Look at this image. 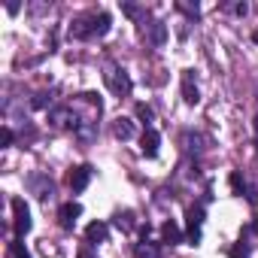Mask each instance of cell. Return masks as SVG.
I'll use <instances>...</instances> for the list:
<instances>
[{
	"mask_svg": "<svg viewBox=\"0 0 258 258\" xmlns=\"http://www.w3.org/2000/svg\"><path fill=\"white\" fill-rule=\"evenodd\" d=\"M109 13H88V16H79L73 19L70 25V37L73 40H91V37H106L109 34Z\"/></svg>",
	"mask_w": 258,
	"mask_h": 258,
	"instance_id": "cell-1",
	"label": "cell"
},
{
	"mask_svg": "<svg viewBox=\"0 0 258 258\" xmlns=\"http://www.w3.org/2000/svg\"><path fill=\"white\" fill-rule=\"evenodd\" d=\"M103 82H106V88H109L115 97H127V94H131V88H134V82H131V76H127V70H121V67H115V64H106Z\"/></svg>",
	"mask_w": 258,
	"mask_h": 258,
	"instance_id": "cell-2",
	"label": "cell"
},
{
	"mask_svg": "<svg viewBox=\"0 0 258 258\" xmlns=\"http://www.w3.org/2000/svg\"><path fill=\"white\" fill-rule=\"evenodd\" d=\"M204 216H207L204 204H191V207H188V213H185V237H188V243H191V246H198V243H201Z\"/></svg>",
	"mask_w": 258,
	"mask_h": 258,
	"instance_id": "cell-3",
	"label": "cell"
},
{
	"mask_svg": "<svg viewBox=\"0 0 258 258\" xmlns=\"http://www.w3.org/2000/svg\"><path fill=\"white\" fill-rule=\"evenodd\" d=\"M31 210L25 204V198H13V228H16V237L22 240L28 231H31Z\"/></svg>",
	"mask_w": 258,
	"mask_h": 258,
	"instance_id": "cell-4",
	"label": "cell"
},
{
	"mask_svg": "<svg viewBox=\"0 0 258 258\" xmlns=\"http://www.w3.org/2000/svg\"><path fill=\"white\" fill-rule=\"evenodd\" d=\"M49 121H52L55 127H73V131H76L79 115H76L73 106H55V109H49Z\"/></svg>",
	"mask_w": 258,
	"mask_h": 258,
	"instance_id": "cell-5",
	"label": "cell"
},
{
	"mask_svg": "<svg viewBox=\"0 0 258 258\" xmlns=\"http://www.w3.org/2000/svg\"><path fill=\"white\" fill-rule=\"evenodd\" d=\"M91 173H94V170H91L88 164L73 167V170H70V179H67V182H70V191H73V195L85 191V188H88V182H91Z\"/></svg>",
	"mask_w": 258,
	"mask_h": 258,
	"instance_id": "cell-6",
	"label": "cell"
},
{
	"mask_svg": "<svg viewBox=\"0 0 258 258\" xmlns=\"http://www.w3.org/2000/svg\"><path fill=\"white\" fill-rule=\"evenodd\" d=\"M28 185L34 188V195H37L40 201H49V198L55 195V182H52L46 173H34V176L28 179Z\"/></svg>",
	"mask_w": 258,
	"mask_h": 258,
	"instance_id": "cell-7",
	"label": "cell"
},
{
	"mask_svg": "<svg viewBox=\"0 0 258 258\" xmlns=\"http://www.w3.org/2000/svg\"><path fill=\"white\" fill-rule=\"evenodd\" d=\"M158 146H161V134L155 127H143V137H140V152L146 158H155L158 155Z\"/></svg>",
	"mask_w": 258,
	"mask_h": 258,
	"instance_id": "cell-8",
	"label": "cell"
},
{
	"mask_svg": "<svg viewBox=\"0 0 258 258\" xmlns=\"http://www.w3.org/2000/svg\"><path fill=\"white\" fill-rule=\"evenodd\" d=\"M79 216H82V204H76V201H67V204L58 210V219H61V228H64V231H73V225H76Z\"/></svg>",
	"mask_w": 258,
	"mask_h": 258,
	"instance_id": "cell-9",
	"label": "cell"
},
{
	"mask_svg": "<svg viewBox=\"0 0 258 258\" xmlns=\"http://www.w3.org/2000/svg\"><path fill=\"white\" fill-rule=\"evenodd\" d=\"M182 100L188 106L201 103V91H198V82H195V73L191 70H182Z\"/></svg>",
	"mask_w": 258,
	"mask_h": 258,
	"instance_id": "cell-10",
	"label": "cell"
},
{
	"mask_svg": "<svg viewBox=\"0 0 258 258\" xmlns=\"http://www.w3.org/2000/svg\"><path fill=\"white\" fill-rule=\"evenodd\" d=\"M143 37H146L152 46H164V43H167V25H164V22L143 25Z\"/></svg>",
	"mask_w": 258,
	"mask_h": 258,
	"instance_id": "cell-11",
	"label": "cell"
},
{
	"mask_svg": "<svg viewBox=\"0 0 258 258\" xmlns=\"http://www.w3.org/2000/svg\"><path fill=\"white\" fill-rule=\"evenodd\" d=\"M161 243H170V246H176V243H182V231H179V225L176 222H164L161 225Z\"/></svg>",
	"mask_w": 258,
	"mask_h": 258,
	"instance_id": "cell-12",
	"label": "cell"
},
{
	"mask_svg": "<svg viewBox=\"0 0 258 258\" xmlns=\"http://www.w3.org/2000/svg\"><path fill=\"white\" fill-rule=\"evenodd\" d=\"M106 234H109L106 222H91V225L85 228V240H88V243H103V240H106Z\"/></svg>",
	"mask_w": 258,
	"mask_h": 258,
	"instance_id": "cell-13",
	"label": "cell"
},
{
	"mask_svg": "<svg viewBox=\"0 0 258 258\" xmlns=\"http://www.w3.org/2000/svg\"><path fill=\"white\" fill-rule=\"evenodd\" d=\"M112 134H115L118 140H131V137H134V121H131V118H115Z\"/></svg>",
	"mask_w": 258,
	"mask_h": 258,
	"instance_id": "cell-14",
	"label": "cell"
},
{
	"mask_svg": "<svg viewBox=\"0 0 258 258\" xmlns=\"http://www.w3.org/2000/svg\"><path fill=\"white\" fill-rule=\"evenodd\" d=\"M134 258H158V243H149V240L137 243L134 246Z\"/></svg>",
	"mask_w": 258,
	"mask_h": 258,
	"instance_id": "cell-15",
	"label": "cell"
},
{
	"mask_svg": "<svg viewBox=\"0 0 258 258\" xmlns=\"http://www.w3.org/2000/svg\"><path fill=\"white\" fill-rule=\"evenodd\" d=\"M134 115L143 121V127H152V121H155V112H152L149 103H137V106H134Z\"/></svg>",
	"mask_w": 258,
	"mask_h": 258,
	"instance_id": "cell-16",
	"label": "cell"
},
{
	"mask_svg": "<svg viewBox=\"0 0 258 258\" xmlns=\"http://www.w3.org/2000/svg\"><path fill=\"white\" fill-rule=\"evenodd\" d=\"M7 258H31V252H28V246L16 237V240H10V246H7Z\"/></svg>",
	"mask_w": 258,
	"mask_h": 258,
	"instance_id": "cell-17",
	"label": "cell"
},
{
	"mask_svg": "<svg viewBox=\"0 0 258 258\" xmlns=\"http://www.w3.org/2000/svg\"><path fill=\"white\" fill-rule=\"evenodd\" d=\"M115 225H118V228H121L124 234H127V231H134V225H137V222H134V213H131V210L118 213V216H115Z\"/></svg>",
	"mask_w": 258,
	"mask_h": 258,
	"instance_id": "cell-18",
	"label": "cell"
},
{
	"mask_svg": "<svg viewBox=\"0 0 258 258\" xmlns=\"http://www.w3.org/2000/svg\"><path fill=\"white\" fill-rule=\"evenodd\" d=\"M228 255H231V258H252V249H249V243L240 240V243H234V246L228 249Z\"/></svg>",
	"mask_w": 258,
	"mask_h": 258,
	"instance_id": "cell-19",
	"label": "cell"
},
{
	"mask_svg": "<svg viewBox=\"0 0 258 258\" xmlns=\"http://www.w3.org/2000/svg\"><path fill=\"white\" fill-rule=\"evenodd\" d=\"M176 10H179V13H185L188 19H198V16H201V7H198V4H182V0H179Z\"/></svg>",
	"mask_w": 258,
	"mask_h": 258,
	"instance_id": "cell-20",
	"label": "cell"
},
{
	"mask_svg": "<svg viewBox=\"0 0 258 258\" xmlns=\"http://www.w3.org/2000/svg\"><path fill=\"white\" fill-rule=\"evenodd\" d=\"M13 140H16V134H13V127L10 124H4V127H0V146H13Z\"/></svg>",
	"mask_w": 258,
	"mask_h": 258,
	"instance_id": "cell-21",
	"label": "cell"
},
{
	"mask_svg": "<svg viewBox=\"0 0 258 258\" xmlns=\"http://www.w3.org/2000/svg\"><path fill=\"white\" fill-rule=\"evenodd\" d=\"M121 13L131 16V19H146V13H143L140 7H134V4H121Z\"/></svg>",
	"mask_w": 258,
	"mask_h": 258,
	"instance_id": "cell-22",
	"label": "cell"
},
{
	"mask_svg": "<svg viewBox=\"0 0 258 258\" xmlns=\"http://www.w3.org/2000/svg\"><path fill=\"white\" fill-rule=\"evenodd\" d=\"M243 195H246V201H249L252 207H258V188H255V185H249V182H246V188H243Z\"/></svg>",
	"mask_w": 258,
	"mask_h": 258,
	"instance_id": "cell-23",
	"label": "cell"
},
{
	"mask_svg": "<svg viewBox=\"0 0 258 258\" xmlns=\"http://www.w3.org/2000/svg\"><path fill=\"white\" fill-rule=\"evenodd\" d=\"M231 185H234V191H237V195H243V188H246V179H240V173H231Z\"/></svg>",
	"mask_w": 258,
	"mask_h": 258,
	"instance_id": "cell-24",
	"label": "cell"
},
{
	"mask_svg": "<svg viewBox=\"0 0 258 258\" xmlns=\"http://www.w3.org/2000/svg\"><path fill=\"white\" fill-rule=\"evenodd\" d=\"M228 10H231L234 16H246V13H249V4H234V7H228Z\"/></svg>",
	"mask_w": 258,
	"mask_h": 258,
	"instance_id": "cell-25",
	"label": "cell"
},
{
	"mask_svg": "<svg viewBox=\"0 0 258 258\" xmlns=\"http://www.w3.org/2000/svg\"><path fill=\"white\" fill-rule=\"evenodd\" d=\"M46 97H49V94H37V97H34V100H31V106H37V109H43V106H46V103H49V100H46Z\"/></svg>",
	"mask_w": 258,
	"mask_h": 258,
	"instance_id": "cell-26",
	"label": "cell"
},
{
	"mask_svg": "<svg viewBox=\"0 0 258 258\" xmlns=\"http://www.w3.org/2000/svg\"><path fill=\"white\" fill-rule=\"evenodd\" d=\"M19 10H22V4H16V0H10V4H7V13H10V16H16Z\"/></svg>",
	"mask_w": 258,
	"mask_h": 258,
	"instance_id": "cell-27",
	"label": "cell"
},
{
	"mask_svg": "<svg viewBox=\"0 0 258 258\" xmlns=\"http://www.w3.org/2000/svg\"><path fill=\"white\" fill-rule=\"evenodd\" d=\"M252 234H255V237H258V216H255V219H252Z\"/></svg>",
	"mask_w": 258,
	"mask_h": 258,
	"instance_id": "cell-28",
	"label": "cell"
},
{
	"mask_svg": "<svg viewBox=\"0 0 258 258\" xmlns=\"http://www.w3.org/2000/svg\"><path fill=\"white\" fill-rule=\"evenodd\" d=\"M252 43H255V46H258V31H255V34H252Z\"/></svg>",
	"mask_w": 258,
	"mask_h": 258,
	"instance_id": "cell-29",
	"label": "cell"
},
{
	"mask_svg": "<svg viewBox=\"0 0 258 258\" xmlns=\"http://www.w3.org/2000/svg\"><path fill=\"white\" fill-rule=\"evenodd\" d=\"M79 258H91V255H88V252H85V249H82V252H79Z\"/></svg>",
	"mask_w": 258,
	"mask_h": 258,
	"instance_id": "cell-30",
	"label": "cell"
}]
</instances>
